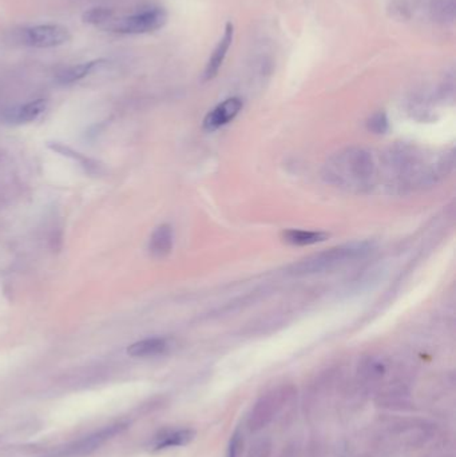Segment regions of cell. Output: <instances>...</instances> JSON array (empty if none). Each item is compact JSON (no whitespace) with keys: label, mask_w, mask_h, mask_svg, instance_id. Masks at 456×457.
Returning a JSON list of instances; mask_svg holds the SVG:
<instances>
[{"label":"cell","mask_w":456,"mask_h":457,"mask_svg":"<svg viewBox=\"0 0 456 457\" xmlns=\"http://www.w3.org/2000/svg\"><path fill=\"white\" fill-rule=\"evenodd\" d=\"M113 19H114V11L110 8H106V7L90 8V10L85 11L82 15L83 23L91 24V26H100V27H103Z\"/></svg>","instance_id":"obj_15"},{"label":"cell","mask_w":456,"mask_h":457,"mask_svg":"<svg viewBox=\"0 0 456 457\" xmlns=\"http://www.w3.org/2000/svg\"><path fill=\"white\" fill-rule=\"evenodd\" d=\"M368 128L375 134H384L388 130V119L384 112L372 115L368 121Z\"/></svg>","instance_id":"obj_16"},{"label":"cell","mask_w":456,"mask_h":457,"mask_svg":"<svg viewBox=\"0 0 456 457\" xmlns=\"http://www.w3.org/2000/svg\"><path fill=\"white\" fill-rule=\"evenodd\" d=\"M105 62H106L105 59H96V60H90V62H86V63L71 66V67H69V69L58 74L57 80L62 85L76 83L78 80L86 78L89 74L93 73L94 69L99 67Z\"/></svg>","instance_id":"obj_10"},{"label":"cell","mask_w":456,"mask_h":457,"mask_svg":"<svg viewBox=\"0 0 456 457\" xmlns=\"http://www.w3.org/2000/svg\"><path fill=\"white\" fill-rule=\"evenodd\" d=\"M121 429H122L121 425L109 426V428L100 431L99 433H96L94 436H91V438L82 441L80 445H79V448H76V451L78 452H82V454H86L89 451H93V449H96V447H99L102 442H105L106 440L112 439Z\"/></svg>","instance_id":"obj_14"},{"label":"cell","mask_w":456,"mask_h":457,"mask_svg":"<svg viewBox=\"0 0 456 457\" xmlns=\"http://www.w3.org/2000/svg\"><path fill=\"white\" fill-rule=\"evenodd\" d=\"M328 238L325 233L322 232H306V230H286L284 233V241L295 245V246H308L323 242Z\"/></svg>","instance_id":"obj_13"},{"label":"cell","mask_w":456,"mask_h":457,"mask_svg":"<svg viewBox=\"0 0 456 457\" xmlns=\"http://www.w3.org/2000/svg\"><path fill=\"white\" fill-rule=\"evenodd\" d=\"M238 447H240V438L237 435H234L229 444L228 457H237Z\"/></svg>","instance_id":"obj_17"},{"label":"cell","mask_w":456,"mask_h":457,"mask_svg":"<svg viewBox=\"0 0 456 457\" xmlns=\"http://www.w3.org/2000/svg\"><path fill=\"white\" fill-rule=\"evenodd\" d=\"M325 181L349 191H367L378 181V164L371 151L348 147L333 154L324 165Z\"/></svg>","instance_id":"obj_1"},{"label":"cell","mask_w":456,"mask_h":457,"mask_svg":"<svg viewBox=\"0 0 456 457\" xmlns=\"http://www.w3.org/2000/svg\"><path fill=\"white\" fill-rule=\"evenodd\" d=\"M371 252H372L371 242L362 241V242L344 243L340 246L332 248L329 250L301 259L289 269V275H312L331 272L342 265L361 259L368 256Z\"/></svg>","instance_id":"obj_2"},{"label":"cell","mask_w":456,"mask_h":457,"mask_svg":"<svg viewBox=\"0 0 456 457\" xmlns=\"http://www.w3.org/2000/svg\"><path fill=\"white\" fill-rule=\"evenodd\" d=\"M241 109H243V101L240 98H229L207 115L204 121V128L208 131H214L217 128L228 125L230 121H233L237 117Z\"/></svg>","instance_id":"obj_5"},{"label":"cell","mask_w":456,"mask_h":457,"mask_svg":"<svg viewBox=\"0 0 456 457\" xmlns=\"http://www.w3.org/2000/svg\"><path fill=\"white\" fill-rule=\"evenodd\" d=\"M168 21V14L162 8H152L126 18L110 20L105 30L118 34H149L162 28Z\"/></svg>","instance_id":"obj_3"},{"label":"cell","mask_w":456,"mask_h":457,"mask_svg":"<svg viewBox=\"0 0 456 457\" xmlns=\"http://www.w3.org/2000/svg\"><path fill=\"white\" fill-rule=\"evenodd\" d=\"M171 343L165 337H150L134 343L128 347V353L133 357H152L166 353L170 349Z\"/></svg>","instance_id":"obj_9"},{"label":"cell","mask_w":456,"mask_h":457,"mask_svg":"<svg viewBox=\"0 0 456 457\" xmlns=\"http://www.w3.org/2000/svg\"><path fill=\"white\" fill-rule=\"evenodd\" d=\"M47 107V102L44 99H37L31 101L26 105H21L19 107H15L6 114V119L10 123L14 125H23L30 123L38 119L39 117L44 112Z\"/></svg>","instance_id":"obj_8"},{"label":"cell","mask_w":456,"mask_h":457,"mask_svg":"<svg viewBox=\"0 0 456 457\" xmlns=\"http://www.w3.org/2000/svg\"><path fill=\"white\" fill-rule=\"evenodd\" d=\"M174 245V233L170 225H159L149 241V253L154 258H165L169 256Z\"/></svg>","instance_id":"obj_7"},{"label":"cell","mask_w":456,"mask_h":457,"mask_svg":"<svg viewBox=\"0 0 456 457\" xmlns=\"http://www.w3.org/2000/svg\"><path fill=\"white\" fill-rule=\"evenodd\" d=\"M49 147L53 151H55V153L63 155V157H67V158H71L74 161H78V164L82 166L90 174H96V173L99 174L100 173V167L102 166L99 165L94 159H91V158H89V157L78 153V151H76L71 147L64 146L63 144H59V142H51V144H49Z\"/></svg>","instance_id":"obj_11"},{"label":"cell","mask_w":456,"mask_h":457,"mask_svg":"<svg viewBox=\"0 0 456 457\" xmlns=\"http://www.w3.org/2000/svg\"><path fill=\"white\" fill-rule=\"evenodd\" d=\"M233 35H234V27L233 24L229 21L225 27V33H224V37H221V40L218 42L217 47L214 49L213 54L210 56L209 62L207 64V69H205V74H204V79L205 80H210L213 79L218 71L221 69V66L224 64V60L227 58V54H228L229 49L231 46V42H233Z\"/></svg>","instance_id":"obj_6"},{"label":"cell","mask_w":456,"mask_h":457,"mask_svg":"<svg viewBox=\"0 0 456 457\" xmlns=\"http://www.w3.org/2000/svg\"><path fill=\"white\" fill-rule=\"evenodd\" d=\"M195 433L191 429H179L169 432L155 441L154 449L161 451V449H168V448H175V447H184L188 445L191 440L194 439Z\"/></svg>","instance_id":"obj_12"},{"label":"cell","mask_w":456,"mask_h":457,"mask_svg":"<svg viewBox=\"0 0 456 457\" xmlns=\"http://www.w3.org/2000/svg\"><path fill=\"white\" fill-rule=\"evenodd\" d=\"M71 40L70 30L60 24H39L24 28L20 33V42L35 49H54Z\"/></svg>","instance_id":"obj_4"}]
</instances>
